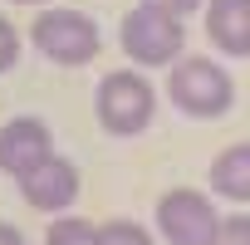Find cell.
Here are the masks:
<instances>
[{
  "label": "cell",
  "instance_id": "1",
  "mask_svg": "<svg viewBox=\"0 0 250 245\" xmlns=\"http://www.w3.org/2000/svg\"><path fill=\"white\" fill-rule=\"evenodd\" d=\"M167 69H172L167 74V98H172L177 113L211 122V118H226L235 108V79L211 54H177Z\"/></svg>",
  "mask_w": 250,
  "mask_h": 245
},
{
  "label": "cell",
  "instance_id": "2",
  "mask_svg": "<svg viewBox=\"0 0 250 245\" xmlns=\"http://www.w3.org/2000/svg\"><path fill=\"white\" fill-rule=\"evenodd\" d=\"M93 113H98V128L108 138H138L157 118V88L147 74L113 69V74H103V83L93 93Z\"/></svg>",
  "mask_w": 250,
  "mask_h": 245
},
{
  "label": "cell",
  "instance_id": "3",
  "mask_svg": "<svg viewBox=\"0 0 250 245\" xmlns=\"http://www.w3.org/2000/svg\"><path fill=\"white\" fill-rule=\"evenodd\" d=\"M30 44H35L49 64H59V69H83V64L98 59L103 35H98V25H93L83 10L44 5V10L35 15V25H30Z\"/></svg>",
  "mask_w": 250,
  "mask_h": 245
},
{
  "label": "cell",
  "instance_id": "4",
  "mask_svg": "<svg viewBox=\"0 0 250 245\" xmlns=\"http://www.w3.org/2000/svg\"><path fill=\"white\" fill-rule=\"evenodd\" d=\"M118 44L138 69H167L182 49H187V25L167 10L152 5H133L118 25Z\"/></svg>",
  "mask_w": 250,
  "mask_h": 245
},
{
  "label": "cell",
  "instance_id": "5",
  "mask_svg": "<svg viewBox=\"0 0 250 245\" xmlns=\"http://www.w3.org/2000/svg\"><path fill=\"white\" fill-rule=\"evenodd\" d=\"M221 225V211L196 186H172L157 196V235L167 245H211Z\"/></svg>",
  "mask_w": 250,
  "mask_h": 245
},
{
  "label": "cell",
  "instance_id": "6",
  "mask_svg": "<svg viewBox=\"0 0 250 245\" xmlns=\"http://www.w3.org/2000/svg\"><path fill=\"white\" fill-rule=\"evenodd\" d=\"M79 191H83L79 167H74L69 157H59V152H49L35 172L20 177V196H25V206H30V211H44V216L69 211V206L79 201Z\"/></svg>",
  "mask_w": 250,
  "mask_h": 245
},
{
  "label": "cell",
  "instance_id": "7",
  "mask_svg": "<svg viewBox=\"0 0 250 245\" xmlns=\"http://www.w3.org/2000/svg\"><path fill=\"white\" fill-rule=\"evenodd\" d=\"M49 152H54V133H49L44 118H10L0 128V172L15 177V182L25 172H35Z\"/></svg>",
  "mask_w": 250,
  "mask_h": 245
},
{
  "label": "cell",
  "instance_id": "8",
  "mask_svg": "<svg viewBox=\"0 0 250 245\" xmlns=\"http://www.w3.org/2000/svg\"><path fill=\"white\" fill-rule=\"evenodd\" d=\"M206 10V40L226 59L250 54V0H201Z\"/></svg>",
  "mask_w": 250,
  "mask_h": 245
},
{
  "label": "cell",
  "instance_id": "9",
  "mask_svg": "<svg viewBox=\"0 0 250 245\" xmlns=\"http://www.w3.org/2000/svg\"><path fill=\"white\" fill-rule=\"evenodd\" d=\"M211 196H221L230 206L250 201V143H235L211 162Z\"/></svg>",
  "mask_w": 250,
  "mask_h": 245
},
{
  "label": "cell",
  "instance_id": "10",
  "mask_svg": "<svg viewBox=\"0 0 250 245\" xmlns=\"http://www.w3.org/2000/svg\"><path fill=\"white\" fill-rule=\"evenodd\" d=\"M44 245H98V225L59 211V221H49V230H44Z\"/></svg>",
  "mask_w": 250,
  "mask_h": 245
},
{
  "label": "cell",
  "instance_id": "11",
  "mask_svg": "<svg viewBox=\"0 0 250 245\" xmlns=\"http://www.w3.org/2000/svg\"><path fill=\"white\" fill-rule=\"evenodd\" d=\"M98 245H157V240L138 221H103L98 225Z\"/></svg>",
  "mask_w": 250,
  "mask_h": 245
},
{
  "label": "cell",
  "instance_id": "12",
  "mask_svg": "<svg viewBox=\"0 0 250 245\" xmlns=\"http://www.w3.org/2000/svg\"><path fill=\"white\" fill-rule=\"evenodd\" d=\"M245 240H250V216H221L211 245H245Z\"/></svg>",
  "mask_w": 250,
  "mask_h": 245
},
{
  "label": "cell",
  "instance_id": "13",
  "mask_svg": "<svg viewBox=\"0 0 250 245\" xmlns=\"http://www.w3.org/2000/svg\"><path fill=\"white\" fill-rule=\"evenodd\" d=\"M20 64V35H15V25L0 15V74H10Z\"/></svg>",
  "mask_w": 250,
  "mask_h": 245
},
{
  "label": "cell",
  "instance_id": "14",
  "mask_svg": "<svg viewBox=\"0 0 250 245\" xmlns=\"http://www.w3.org/2000/svg\"><path fill=\"white\" fill-rule=\"evenodd\" d=\"M138 5H152V10H167V15L187 20L191 10H201V0H138Z\"/></svg>",
  "mask_w": 250,
  "mask_h": 245
},
{
  "label": "cell",
  "instance_id": "15",
  "mask_svg": "<svg viewBox=\"0 0 250 245\" xmlns=\"http://www.w3.org/2000/svg\"><path fill=\"white\" fill-rule=\"evenodd\" d=\"M0 245H25V235H20L10 221H0Z\"/></svg>",
  "mask_w": 250,
  "mask_h": 245
},
{
  "label": "cell",
  "instance_id": "16",
  "mask_svg": "<svg viewBox=\"0 0 250 245\" xmlns=\"http://www.w3.org/2000/svg\"><path fill=\"white\" fill-rule=\"evenodd\" d=\"M10 5H49V0H10Z\"/></svg>",
  "mask_w": 250,
  "mask_h": 245
}]
</instances>
